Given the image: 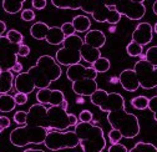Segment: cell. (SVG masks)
<instances>
[{
    "label": "cell",
    "mask_w": 157,
    "mask_h": 152,
    "mask_svg": "<svg viewBox=\"0 0 157 152\" xmlns=\"http://www.w3.org/2000/svg\"><path fill=\"white\" fill-rule=\"evenodd\" d=\"M71 24L76 32H87L91 28V20L86 15H77L72 19Z\"/></svg>",
    "instance_id": "cell-23"
},
{
    "label": "cell",
    "mask_w": 157,
    "mask_h": 152,
    "mask_svg": "<svg viewBox=\"0 0 157 152\" xmlns=\"http://www.w3.org/2000/svg\"><path fill=\"white\" fill-rule=\"evenodd\" d=\"M14 75L13 71H2L0 72V95L9 93L14 87Z\"/></svg>",
    "instance_id": "cell-21"
},
{
    "label": "cell",
    "mask_w": 157,
    "mask_h": 152,
    "mask_svg": "<svg viewBox=\"0 0 157 152\" xmlns=\"http://www.w3.org/2000/svg\"><path fill=\"white\" fill-rule=\"evenodd\" d=\"M101 58V51L99 49H95L89 46L87 44L84 43V45L81 46V59L85 60L87 64H94L95 61H97Z\"/></svg>",
    "instance_id": "cell-22"
},
{
    "label": "cell",
    "mask_w": 157,
    "mask_h": 152,
    "mask_svg": "<svg viewBox=\"0 0 157 152\" xmlns=\"http://www.w3.org/2000/svg\"><path fill=\"white\" fill-rule=\"evenodd\" d=\"M97 74L92 66H84L81 64H76L72 66H69L66 70V78L69 81L75 82L78 80H84V79H90V80H96Z\"/></svg>",
    "instance_id": "cell-15"
},
{
    "label": "cell",
    "mask_w": 157,
    "mask_h": 152,
    "mask_svg": "<svg viewBox=\"0 0 157 152\" xmlns=\"http://www.w3.org/2000/svg\"><path fill=\"white\" fill-rule=\"evenodd\" d=\"M76 104H84V99H82V96H80V97H77V99H76Z\"/></svg>",
    "instance_id": "cell-49"
},
{
    "label": "cell",
    "mask_w": 157,
    "mask_h": 152,
    "mask_svg": "<svg viewBox=\"0 0 157 152\" xmlns=\"http://www.w3.org/2000/svg\"><path fill=\"white\" fill-rule=\"evenodd\" d=\"M152 10H153V14L155 15H157V0L153 3V5H152Z\"/></svg>",
    "instance_id": "cell-48"
},
{
    "label": "cell",
    "mask_w": 157,
    "mask_h": 152,
    "mask_svg": "<svg viewBox=\"0 0 157 152\" xmlns=\"http://www.w3.org/2000/svg\"><path fill=\"white\" fill-rule=\"evenodd\" d=\"M30 35L36 40H45L50 45H60L66 39L61 28L49 26L46 23L36 21L30 28Z\"/></svg>",
    "instance_id": "cell-10"
},
{
    "label": "cell",
    "mask_w": 157,
    "mask_h": 152,
    "mask_svg": "<svg viewBox=\"0 0 157 152\" xmlns=\"http://www.w3.org/2000/svg\"><path fill=\"white\" fill-rule=\"evenodd\" d=\"M107 122L112 128L120 131L122 137L127 140L135 139L141 131L140 121L137 119V116L126 111V108H120V110L109 112Z\"/></svg>",
    "instance_id": "cell-3"
},
{
    "label": "cell",
    "mask_w": 157,
    "mask_h": 152,
    "mask_svg": "<svg viewBox=\"0 0 157 152\" xmlns=\"http://www.w3.org/2000/svg\"><path fill=\"white\" fill-rule=\"evenodd\" d=\"M60 106H61L64 110H66V111H67V107H69V102H67V100H64V101H63V104H61Z\"/></svg>",
    "instance_id": "cell-47"
},
{
    "label": "cell",
    "mask_w": 157,
    "mask_h": 152,
    "mask_svg": "<svg viewBox=\"0 0 157 152\" xmlns=\"http://www.w3.org/2000/svg\"><path fill=\"white\" fill-rule=\"evenodd\" d=\"M97 89H99V85H97L96 80H90V79H84V80H78L72 82V91L78 95V96H91L94 95Z\"/></svg>",
    "instance_id": "cell-19"
},
{
    "label": "cell",
    "mask_w": 157,
    "mask_h": 152,
    "mask_svg": "<svg viewBox=\"0 0 157 152\" xmlns=\"http://www.w3.org/2000/svg\"><path fill=\"white\" fill-rule=\"evenodd\" d=\"M11 71H13V72H16L17 75H19V74H21V72H24V71H23V64L17 61V63L14 65V67L11 69Z\"/></svg>",
    "instance_id": "cell-44"
},
{
    "label": "cell",
    "mask_w": 157,
    "mask_h": 152,
    "mask_svg": "<svg viewBox=\"0 0 157 152\" xmlns=\"http://www.w3.org/2000/svg\"><path fill=\"white\" fill-rule=\"evenodd\" d=\"M148 101H150L148 97L144 96V95H140V96H136V97H133L131 100V106L133 108H136V110H141L142 111V110L148 108Z\"/></svg>",
    "instance_id": "cell-29"
},
{
    "label": "cell",
    "mask_w": 157,
    "mask_h": 152,
    "mask_svg": "<svg viewBox=\"0 0 157 152\" xmlns=\"http://www.w3.org/2000/svg\"><path fill=\"white\" fill-rule=\"evenodd\" d=\"M24 152H45L43 150H36V148H28V150H24Z\"/></svg>",
    "instance_id": "cell-46"
},
{
    "label": "cell",
    "mask_w": 157,
    "mask_h": 152,
    "mask_svg": "<svg viewBox=\"0 0 157 152\" xmlns=\"http://www.w3.org/2000/svg\"><path fill=\"white\" fill-rule=\"evenodd\" d=\"M75 134L80 141L84 152H102L106 147L104 130L97 126L85 122H78L75 126Z\"/></svg>",
    "instance_id": "cell-2"
},
{
    "label": "cell",
    "mask_w": 157,
    "mask_h": 152,
    "mask_svg": "<svg viewBox=\"0 0 157 152\" xmlns=\"http://www.w3.org/2000/svg\"><path fill=\"white\" fill-rule=\"evenodd\" d=\"M37 104L49 106H60L65 99V95L61 90H51L50 87L37 90L36 92Z\"/></svg>",
    "instance_id": "cell-14"
},
{
    "label": "cell",
    "mask_w": 157,
    "mask_h": 152,
    "mask_svg": "<svg viewBox=\"0 0 157 152\" xmlns=\"http://www.w3.org/2000/svg\"><path fill=\"white\" fill-rule=\"evenodd\" d=\"M31 4H33V8L35 10H43V9L46 8L48 2H46V0H33Z\"/></svg>",
    "instance_id": "cell-41"
},
{
    "label": "cell",
    "mask_w": 157,
    "mask_h": 152,
    "mask_svg": "<svg viewBox=\"0 0 157 152\" xmlns=\"http://www.w3.org/2000/svg\"><path fill=\"white\" fill-rule=\"evenodd\" d=\"M3 131H4V130H3L2 127H0V134H2V132H3Z\"/></svg>",
    "instance_id": "cell-53"
},
{
    "label": "cell",
    "mask_w": 157,
    "mask_h": 152,
    "mask_svg": "<svg viewBox=\"0 0 157 152\" xmlns=\"http://www.w3.org/2000/svg\"><path fill=\"white\" fill-rule=\"evenodd\" d=\"M30 55V48L25 44H21L19 45V50H17V56H20V58H26V56Z\"/></svg>",
    "instance_id": "cell-39"
},
{
    "label": "cell",
    "mask_w": 157,
    "mask_h": 152,
    "mask_svg": "<svg viewBox=\"0 0 157 152\" xmlns=\"http://www.w3.org/2000/svg\"><path fill=\"white\" fill-rule=\"evenodd\" d=\"M61 31L64 32V35H65V37H69V36H72V35H75V29H74V25L71 24V23H64L61 26Z\"/></svg>",
    "instance_id": "cell-36"
},
{
    "label": "cell",
    "mask_w": 157,
    "mask_h": 152,
    "mask_svg": "<svg viewBox=\"0 0 157 152\" xmlns=\"http://www.w3.org/2000/svg\"><path fill=\"white\" fill-rule=\"evenodd\" d=\"M35 13H34V10H31V9H24L23 11H21V14H20V17H21V20H24V21H33L34 19H35Z\"/></svg>",
    "instance_id": "cell-37"
},
{
    "label": "cell",
    "mask_w": 157,
    "mask_h": 152,
    "mask_svg": "<svg viewBox=\"0 0 157 152\" xmlns=\"http://www.w3.org/2000/svg\"><path fill=\"white\" fill-rule=\"evenodd\" d=\"M142 46H140L139 44H136L133 41H130L127 45H126V52L128 56L131 58H137V56L142 55Z\"/></svg>",
    "instance_id": "cell-31"
},
{
    "label": "cell",
    "mask_w": 157,
    "mask_h": 152,
    "mask_svg": "<svg viewBox=\"0 0 157 152\" xmlns=\"http://www.w3.org/2000/svg\"><path fill=\"white\" fill-rule=\"evenodd\" d=\"M153 117H155V121L157 122V112H155V113H153Z\"/></svg>",
    "instance_id": "cell-52"
},
{
    "label": "cell",
    "mask_w": 157,
    "mask_h": 152,
    "mask_svg": "<svg viewBox=\"0 0 157 152\" xmlns=\"http://www.w3.org/2000/svg\"><path fill=\"white\" fill-rule=\"evenodd\" d=\"M84 45V39L78 35L69 36L64 40L63 48L59 49L55 55V60L59 65L63 66H72L80 64L81 59V46Z\"/></svg>",
    "instance_id": "cell-5"
},
{
    "label": "cell",
    "mask_w": 157,
    "mask_h": 152,
    "mask_svg": "<svg viewBox=\"0 0 157 152\" xmlns=\"http://www.w3.org/2000/svg\"><path fill=\"white\" fill-rule=\"evenodd\" d=\"M16 107V102L14 100V96L9 93L0 95V112H11Z\"/></svg>",
    "instance_id": "cell-26"
},
{
    "label": "cell",
    "mask_w": 157,
    "mask_h": 152,
    "mask_svg": "<svg viewBox=\"0 0 157 152\" xmlns=\"http://www.w3.org/2000/svg\"><path fill=\"white\" fill-rule=\"evenodd\" d=\"M14 100H15L16 105L21 106V105H25V104L28 102L29 97H28V95H25V93H21V92H16V93L14 95Z\"/></svg>",
    "instance_id": "cell-38"
},
{
    "label": "cell",
    "mask_w": 157,
    "mask_h": 152,
    "mask_svg": "<svg viewBox=\"0 0 157 152\" xmlns=\"http://www.w3.org/2000/svg\"><path fill=\"white\" fill-rule=\"evenodd\" d=\"M109 152H128L127 147L121 143H115L109 147Z\"/></svg>",
    "instance_id": "cell-40"
},
{
    "label": "cell",
    "mask_w": 157,
    "mask_h": 152,
    "mask_svg": "<svg viewBox=\"0 0 157 152\" xmlns=\"http://www.w3.org/2000/svg\"><path fill=\"white\" fill-rule=\"evenodd\" d=\"M46 111H48V107L45 105H41V104L33 105L28 111L26 125H29V126H39V127H44V128L48 130Z\"/></svg>",
    "instance_id": "cell-16"
},
{
    "label": "cell",
    "mask_w": 157,
    "mask_h": 152,
    "mask_svg": "<svg viewBox=\"0 0 157 152\" xmlns=\"http://www.w3.org/2000/svg\"><path fill=\"white\" fill-rule=\"evenodd\" d=\"M44 145L50 151L75 148L80 145L75 131H49Z\"/></svg>",
    "instance_id": "cell-9"
},
{
    "label": "cell",
    "mask_w": 157,
    "mask_h": 152,
    "mask_svg": "<svg viewBox=\"0 0 157 152\" xmlns=\"http://www.w3.org/2000/svg\"><path fill=\"white\" fill-rule=\"evenodd\" d=\"M153 31H155V32L157 34V23H156V24L153 25Z\"/></svg>",
    "instance_id": "cell-51"
},
{
    "label": "cell",
    "mask_w": 157,
    "mask_h": 152,
    "mask_svg": "<svg viewBox=\"0 0 157 152\" xmlns=\"http://www.w3.org/2000/svg\"><path fill=\"white\" fill-rule=\"evenodd\" d=\"M128 152H157V147L150 142H137Z\"/></svg>",
    "instance_id": "cell-28"
},
{
    "label": "cell",
    "mask_w": 157,
    "mask_h": 152,
    "mask_svg": "<svg viewBox=\"0 0 157 152\" xmlns=\"http://www.w3.org/2000/svg\"><path fill=\"white\" fill-rule=\"evenodd\" d=\"M5 36L8 37V40H9L11 44H14V45H21L23 41H24L23 34H21L20 31L15 30V29H10V30L6 32Z\"/></svg>",
    "instance_id": "cell-30"
},
{
    "label": "cell",
    "mask_w": 157,
    "mask_h": 152,
    "mask_svg": "<svg viewBox=\"0 0 157 152\" xmlns=\"http://www.w3.org/2000/svg\"><path fill=\"white\" fill-rule=\"evenodd\" d=\"M109 30H110V32H115V31H116V26H115V25H111Z\"/></svg>",
    "instance_id": "cell-50"
},
{
    "label": "cell",
    "mask_w": 157,
    "mask_h": 152,
    "mask_svg": "<svg viewBox=\"0 0 157 152\" xmlns=\"http://www.w3.org/2000/svg\"><path fill=\"white\" fill-rule=\"evenodd\" d=\"M80 9L86 14H91L94 20L97 23H109L110 25H116L121 20V15L112 8L107 6L105 2L82 0Z\"/></svg>",
    "instance_id": "cell-6"
},
{
    "label": "cell",
    "mask_w": 157,
    "mask_h": 152,
    "mask_svg": "<svg viewBox=\"0 0 157 152\" xmlns=\"http://www.w3.org/2000/svg\"><path fill=\"white\" fill-rule=\"evenodd\" d=\"M5 30H6V24L4 21L0 20V37L3 36V34L5 32Z\"/></svg>",
    "instance_id": "cell-45"
},
{
    "label": "cell",
    "mask_w": 157,
    "mask_h": 152,
    "mask_svg": "<svg viewBox=\"0 0 157 152\" xmlns=\"http://www.w3.org/2000/svg\"><path fill=\"white\" fill-rule=\"evenodd\" d=\"M63 75L61 66L50 55H41L36 60V64L29 67L28 71L16 75L14 87L16 92L25 95L31 93L35 89H48L54 81L59 80Z\"/></svg>",
    "instance_id": "cell-1"
},
{
    "label": "cell",
    "mask_w": 157,
    "mask_h": 152,
    "mask_svg": "<svg viewBox=\"0 0 157 152\" xmlns=\"http://www.w3.org/2000/svg\"><path fill=\"white\" fill-rule=\"evenodd\" d=\"M121 139H124V137H122V135L120 134V131H117V130L112 128V130L109 132V141L111 142V145L120 143Z\"/></svg>",
    "instance_id": "cell-35"
},
{
    "label": "cell",
    "mask_w": 157,
    "mask_h": 152,
    "mask_svg": "<svg viewBox=\"0 0 157 152\" xmlns=\"http://www.w3.org/2000/svg\"><path fill=\"white\" fill-rule=\"evenodd\" d=\"M148 110L151 112H153V113L157 112V95L150 99V101H148Z\"/></svg>",
    "instance_id": "cell-42"
},
{
    "label": "cell",
    "mask_w": 157,
    "mask_h": 152,
    "mask_svg": "<svg viewBox=\"0 0 157 152\" xmlns=\"http://www.w3.org/2000/svg\"><path fill=\"white\" fill-rule=\"evenodd\" d=\"M46 122L49 131H66L78 124V117L69 113L61 106H49L46 111Z\"/></svg>",
    "instance_id": "cell-7"
},
{
    "label": "cell",
    "mask_w": 157,
    "mask_h": 152,
    "mask_svg": "<svg viewBox=\"0 0 157 152\" xmlns=\"http://www.w3.org/2000/svg\"><path fill=\"white\" fill-rule=\"evenodd\" d=\"M152 37H153V28L150 23H140L139 25L136 26V29L132 32V40L133 43L139 44L140 46H145L148 45L152 41Z\"/></svg>",
    "instance_id": "cell-17"
},
{
    "label": "cell",
    "mask_w": 157,
    "mask_h": 152,
    "mask_svg": "<svg viewBox=\"0 0 157 152\" xmlns=\"http://www.w3.org/2000/svg\"><path fill=\"white\" fill-rule=\"evenodd\" d=\"M10 125H11V121H10L9 117H6V116H0V127H2L3 130L9 128Z\"/></svg>",
    "instance_id": "cell-43"
},
{
    "label": "cell",
    "mask_w": 157,
    "mask_h": 152,
    "mask_svg": "<svg viewBox=\"0 0 157 152\" xmlns=\"http://www.w3.org/2000/svg\"><path fill=\"white\" fill-rule=\"evenodd\" d=\"M94 120V115L92 112L89 110H82L78 113V122H85V124H90Z\"/></svg>",
    "instance_id": "cell-34"
},
{
    "label": "cell",
    "mask_w": 157,
    "mask_h": 152,
    "mask_svg": "<svg viewBox=\"0 0 157 152\" xmlns=\"http://www.w3.org/2000/svg\"><path fill=\"white\" fill-rule=\"evenodd\" d=\"M119 82L122 86V89L128 92H135L140 87L139 79H137L133 69H126L121 71V74L119 75Z\"/></svg>",
    "instance_id": "cell-18"
},
{
    "label": "cell",
    "mask_w": 157,
    "mask_h": 152,
    "mask_svg": "<svg viewBox=\"0 0 157 152\" xmlns=\"http://www.w3.org/2000/svg\"><path fill=\"white\" fill-rule=\"evenodd\" d=\"M145 56H146V61L148 64H151L152 66L157 67V45L148 48L146 54H145Z\"/></svg>",
    "instance_id": "cell-32"
},
{
    "label": "cell",
    "mask_w": 157,
    "mask_h": 152,
    "mask_svg": "<svg viewBox=\"0 0 157 152\" xmlns=\"http://www.w3.org/2000/svg\"><path fill=\"white\" fill-rule=\"evenodd\" d=\"M133 70L139 79L140 87L145 90L157 87V67L152 66L146 60H139L135 64Z\"/></svg>",
    "instance_id": "cell-12"
},
{
    "label": "cell",
    "mask_w": 157,
    "mask_h": 152,
    "mask_svg": "<svg viewBox=\"0 0 157 152\" xmlns=\"http://www.w3.org/2000/svg\"><path fill=\"white\" fill-rule=\"evenodd\" d=\"M92 105L97 106L104 112H112L120 108H125V99L119 92H107L106 90L97 89V91L90 96Z\"/></svg>",
    "instance_id": "cell-8"
},
{
    "label": "cell",
    "mask_w": 157,
    "mask_h": 152,
    "mask_svg": "<svg viewBox=\"0 0 157 152\" xmlns=\"http://www.w3.org/2000/svg\"><path fill=\"white\" fill-rule=\"evenodd\" d=\"M91 66L94 67V70H95L97 74H102V72H106V71L110 70L111 63H110V60H109L107 58H102V56H101V58L97 60V61H95Z\"/></svg>",
    "instance_id": "cell-27"
},
{
    "label": "cell",
    "mask_w": 157,
    "mask_h": 152,
    "mask_svg": "<svg viewBox=\"0 0 157 152\" xmlns=\"http://www.w3.org/2000/svg\"><path fill=\"white\" fill-rule=\"evenodd\" d=\"M105 4L116 10L121 16H126L130 20H141L146 14L145 2L142 0H119V2H105Z\"/></svg>",
    "instance_id": "cell-11"
},
{
    "label": "cell",
    "mask_w": 157,
    "mask_h": 152,
    "mask_svg": "<svg viewBox=\"0 0 157 152\" xmlns=\"http://www.w3.org/2000/svg\"><path fill=\"white\" fill-rule=\"evenodd\" d=\"M26 119H28V111H16L14 113V121L17 125L25 126L26 125Z\"/></svg>",
    "instance_id": "cell-33"
},
{
    "label": "cell",
    "mask_w": 157,
    "mask_h": 152,
    "mask_svg": "<svg viewBox=\"0 0 157 152\" xmlns=\"http://www.w3.org/2000/svg\"><path fill=\"white\" fill-rule=\"evenodd\" d=\"M24 0H4L2 3L3 9L5 10V13L8 14H17L19 11L23 10V5H24Z\"/></svg>",
    "instance_id": "cell-25"
},
{
    "label": "cell",
    "mask_w": 157,
    "mask_h": 152,
    "mask_svg": "<svg viewBox=\"0 0 157 152\" xmlns=\"http://www.w3.org/2000/svg\"><path fill=\"white\" fill-rule=\"evenodd\" d=\"M19 45L11 44L6 36L0 37V72L11 71L14 65L17 63Z\"/></svg>",
    "instance_id": "cell-13"
},
{
    "label": "cell",
    "mask_w": 157,
    "mask_h": 152,
    "mask_svg": "<svg viewBox=\"0 0 157 152\" xmlns=\"http://www.w3.org/2000/svg\"><path fill=\"white\" fill-rule=\"evenodd\" d=\"M48 130L39 126H19L10 132V143L15 147H25L30 143L41 145L45 142L48 136Z\"/></svg>",
    "instance_id": "cell-4"
},
{
    "label": "cell",
    "mask_w": 157,
    "mask_h": 152,
    "mask_svg": "<svg viewBox=\"0 0 157 152\" xmlns=\"http://www.w3.org/2000/svg\"><path fill=\"white\" fill-rule=\"evenodd\" d=\"M84 43L91 48L100 50L106 44V35L101 30H89L85 35Z\"/></svg>",
    "instance_id": "cell-20"
},
{
    "label": "cell",
    "mask_w": 157,
    "mask_h": 152,
    "mask_svg": "<svg viewBox=\"0 0 157 152\" xmlns=\"http://www.w3.org/2000/svg\"><path fill=\"white\" fill-rule=\"evenodd\" d=\"M52 5L63 10H78L81 8V2L78 0H52Z\"/></svg>",
    "instance_id": "cell-24"
}]
</instances>
